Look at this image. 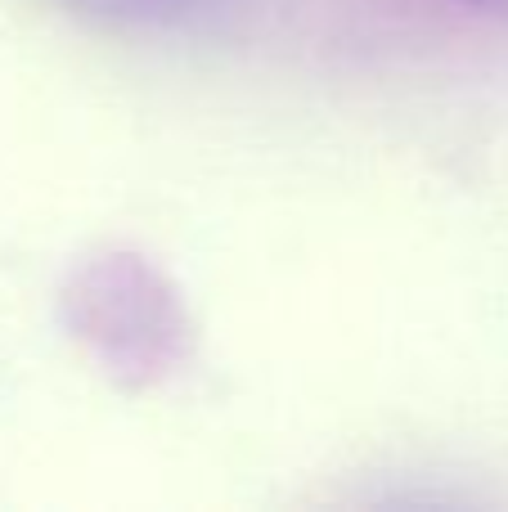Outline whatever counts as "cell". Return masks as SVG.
<instances>
[{"label": "cell", "instance_id": "obj_1", "mask_svg": "<svg viewBox=\"0 0 508 512\" xmlns=\"http://www.w3.org/2000/svg\"><path fill=\"white\" fill-rule=\"evenodd\" d=\"M59 319L122 387H158L185 369L194 324L180 288L140 252L81 256L59 288Z\"/></svg>", "mask_w": 508, "mask_h": 512}, {"label": "cell", "instance_id": "obj_2", "mask_svg": "<svg viewBox=\"0 0 508 512\" xmlns=\"http://www.w3.org/2000/svg\"><path fill=\"white\" fill-rule=\"evenodd\" d=\"M54 5L108 27H176L203 0H54Z\"/></svg>", "mask_w": 508, "mask_h": 512}, {"label": "cell", "instance_id": "obj_3", "mask_svg": "<svg viewBox=\"0 0 508 512\" xmlns=\"http://www.w3.org/2000/svg\"><path fill=\"white\" fill-rule=\"evenodd\" d=\"M464 9H477V14H495V18H508V0H455Z\"/></svg>", "mask_w": 508, "mask_h": 512}]
</instances>
